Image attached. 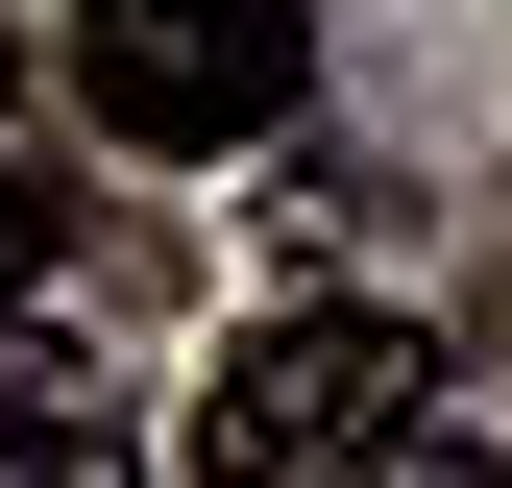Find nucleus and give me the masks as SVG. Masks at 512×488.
<instances>
[{
    "instance_id": "nucleus-5",
    "label": "nucleus",
    "mask_w": 512,
    "mask_h": 488,
    "mask_svg": "<svg viewBox=\"0 0 512 488\" xmlns=\"http://www.w3.org/2000/svg\"><path fill=\"white\" fill-rule=\"evenodd\" d=\"M0 74H25V49H0Z\"/></svg>"
},
{
    "instance_id": "nucleus-2",
    "label": "nucleus",
    "mask_w": 512,
    "mask_h": 488,
    "mask_svg": "<svg viewBox=\"0 0 512 488\" xmlns=\"http://www.w3.org/2000/svg\"><path fill=\"white\" fill-rule=\"evenodd\" d=\"M293 74H317V25L293 0H74V122L98 147H269L293 122Z\"/></svg>"
},
{
    "instance_id": "nucleus-4",
    "label": "nucleus",
    "mask_w": 512,
    "mask_h": 488,
    "mask_svg": "<svg viewBox=\"0 0 512 488\" xmlns=\"http://www.w3.org/2000/svg\"><path fill=\"white\" fill-rule=\"evenodd\" d=\"M366 488H488V440H439V415H391V464Z\"/></svg>"
},
{
    "instance_id": "nucleus-3",
    "label": "nucleus",
    "mask_w": 512,
    "mask_h": 488,
    "mask_svg": "<svg viewBox=\"0 0 512 488\" xmlns=\"http://www.w3.org/2000/svg\"><path fill=\"white\" fill-rule=\"evenodd\" d=\"M49 244H74V196H49V171H0V293H25Z\"/></svg>"
},
{
    "instance_id": "nucleus-1",
    "label": "nucleus",
    "mask_w": 512,
    "mask_h": 488,
    "mask_svg": "<svg viewBox=\"0 0 512 488\" xmlns=\"http://www.w3.org/2000/svg\"><path fill=\"white\" fill-rule=\"evenodd\" d=\"M391 415H415V342L366 293H293V318H244L196 366V488H366Z\"/></svg>"
}]
</instances>
